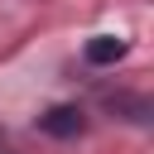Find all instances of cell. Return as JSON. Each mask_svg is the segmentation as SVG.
<instances>
[{"label":"cell","mask_w":154,"mask_h":154,"mask_svg":"<svg viewBox=\"0 0 154 154\" xmlns=\"http://www.w3.org/2000/svg\"><path fill=\"white\" fill-rule=\"evenodd\" d=\"M38 130L53 135V140H77V135H82V111H77V106H48V111L38 116Z\"/></svg>","instance_id":"cell-1"},{"label":"cell","mask_w":154,"mask_h":154,"mask_svg":"<svg viewBox=\"0 0 154 154\" xmlns=\"http://www.w3.org/2000/svg\"><path fill=\"white\" fill-rule=\"evenodd\" d=\"M87 63L91 67H111V63H120L125 53H130V43L120 38V34H96V38H87Z\"/></svg>","instance_id":"cell-2"}]
</instances>
